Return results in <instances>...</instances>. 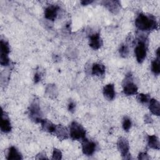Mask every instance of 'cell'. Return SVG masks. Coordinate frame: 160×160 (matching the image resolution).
<instances>
[{
	"instance_id": "cell-1",
	"label": "cell",
	"mask_w": 160,
	"mask_h": 160,
	"mask_svg": "<svg viewBox=\"0 0 160 160\" xmlns=\"http://www.w3.org/2000/svg\"><path fill=\"white\" fill-rule=\"evenodd\" d=\"M135 25L139 30L149 31L156 29L158 27V22L153 16L141 13L135 20Z\"/></svg>"
},
{
	"instance_id": "cell-2",
	"label": "cell",
	"mask_w": 160,
	"mask_h": 160,
	"mask_svg": "<svg viewBox=\"0 0 160 160\" xmlns=\"http://www.w3.org/2000/svg\"><path fill=\"white\" fill-rule=\"evenodd\" d=\"M69 135L73 140H83L86 136V130L78 122L73 121L69 126Z\"/></svg>"
},
{
	"instance_id": "cell-3",
	"label": "cell",
	"mask_w": 160,
	"mask_h": 160,
	"mask_svg": "<svg viewBox=\"0 0 160 160\" xmlns=\"http://www.w3.org/2000/svg\"><path fill=\"white\" fill-rule=\"evenodd\" d=\"M29 116L32 121L35 122H41L42 121V111L38 99H34L29 108Z\"/></svg>"
},
{
	"instance_id": "cell-4",
	"label": "cell",
	"mask_w": 160,
	"mask_h": 160,
	"mask_svg": "<svg viewBox=\"0 0 160 160\" xmlns=\"http://www.w3.org/2000/svg\"><path fill=\"white\" fill-rule=\"evenodd\" d=\"M145 39H140L138 40V44L134 49V53L136 60L139 63L143 62L146 56L147 53V44Z\"/></svg>"
},
{
	"instance_id": "cell-5",
	"label": "cell",
	"mask_w": 160,
	"mask_h": 160,
	"mask_svg": "<svg viewBox=\"0 0 160 160\" xmlns=\"http://www.w3.org/2000/svg\"><path fill=\"white\" fill-rule=\"evenodd\" d=\"M123 92L127 96L134 95L138 92V87L133 82L132 75L127 74L123 81Z\"/></svg>"
},
{
	"instance_id": "cell-6",
	"label": "cell",
	"mask_w": 160,
	"mask_h": 160,
	"mask_svg": "<svg viewBox=\"0 0 160 160\" xmlns=\"http://www.w3.org/2000/svg\"><path fill=\"white\" fill-rule=\"evenodd\" d=\"M10 52V49L8 43L3 40L1 41V56L0 61L2 66H8L9 63L8 54Z\"/></svg>"
},
{
	"instance_id": "cell-7",
	"label": "cell",
	"mask_w": 160,
	"mask_h": 160,
	"mask_svg": "<svg viewBox=\"0 0 160 160\" xmlns=\"http://www.w3.org/2000/svg\"><path fill=\"white\" fill-rule=\"evenodd\" d=\"M118 149L122 157L124 159H128L129 154V145L128 140L124 138H120L118 140L117 142Z\"/></svg>"
},
{
	"instance_id": "cell-8",
	"label": "cell",
	"mask_w": 160,
	"mask_h": 160,
	"mask_svg": "<svg viewBox=\"0 0 160 160\" xmlns=\"http://www.w3.org/2000/svg\"><path fill=\"white\" fill-rule=\"evenodd\" d=\"M96 149V143L87 139H84L82 142V152L86 156H91L95 152Z\"/></svg>"
},
{
	"instance_id": "cell-9",
	"label": "cell",
	"mask_w": 160,
	"mask_h": 160,
	"mask_svg": "<svg viewBox=\"0 0 160 160\" xmlns=\"http://www.w3.org/2000/svg\"><path fill=\"white\" fill-rule=\"evenodd\" d=\"M89 44L93 49H98L102 45V40L99 33L91 34L89 38Z\"/></svg>"
},
{
	"instance_id": "cell-10",
	"label": "cell",
	"mask_w": 160,
	"mask_h": 160,
	"mask_svg": "<svg viewBox=\"0 0 160 160\" xmlns=\"http://www.w3.org/2000/svg\"><path fill=\"white\" fill-rule=\"evenodd\" d=\"M59 8L56 5H51L46 8L44 11L45 18L50 21H54L57 17Z\"/></svg>"
},
{
	"instance_id": "cell-11",
	"label": "cell",
	"mask_w": 160,
	"mask_h": 160,
	"mask_svg": "<svg viewBox=\"0 0 160 160\" xmlns=\"http://www.w3.org/2000/svg\"><path fill=\"white\" fill-rule=\"evenodd\" d=\"M12 127L10 121L6 114V112H2V119L1 121V130L4 133H8L11 131Z\"/></svg>"
},
{
	"instance_id": "cell-12",
	"label": "cell",
	"mask_w": 160,
	"mask_h": 160,
	"mask_svg": "<svg viewBox=\"0 0 160 160\" xmlns=\"http://www.w3.org/2000/svg\"><path fill=\"white\" fill-rule=\"evenodd\" d=\"M103 94L104 97L109 101L114 99L116 96L114 85L113 84H108L103 88Z\"/></svg>"
},
{
	"instance_id": "cell-13",
	"label": "cell",
	"mask_w": 160,
	"mask_h": 160,
	"mask_svg": "<svg viewBox=\"0 0 160 160\" xmlns=\"http://www.w3.org/2000/svg\"><path fill=\"white\" fill-rule=\"evenodd\" d=\"M54 134H55L61 140L67 139L69 136V133L67 129L61 124L56 126V129L54 132Z\"/></svg>"
},
{
	"instance_id": "cell-14",
	"label": "cell",
	"mask_w": 160,
	"mask_h": 160,
	"mask_svg": "<svg viewBox=\"0 0 160 160\" xmlns=\"http://www.w3.org/2000/svg\"><path fill=\"white\" fill-rule=\"evenodd\" d=\"M7 159L9 160H20L22 159V156L16 148L11 146L8 150Z\"/></svg>"
},
{
	"instance_id": "cell-15",
	"label": "cell",
	"mask_w": 160,
	"mask_h": 160,
	"mask_svg": "<svg viewBox=\"0 0 160 160\" xmlns=\"http://www.w3.org/2000/svg\"><path fill=\"white\" fill-rule=\"evenodd\" d=\"M149 109L152 114L156 116L160 114V104L159 102L154 99H151L149 102Z\"/></svg>"
},
{
	"instance_id": "cell-16",
	"label": "cell",
	"mask_w": 160,
	"mask_h": 160,
	"mask_svg": "<svg viewBox=\"0 0 160 160\" xmlns=\"http://www.w3.org/2000/svg\"><path fill=\"white\" fill-rule=\"evenodd\" d=\"M103 4L112 12L117 13L119 11L120 4L118 1H105L102 2Z\"/></svg>"
},
{
	"instance_id": "cell-17",
	"label": "cell",
	"mask_w": 160,
	"mask_h": 160,
	"mask_svg": "<svg viewBox=\"0 0 160 160\" xmlns=\"http://www.w3.org/2000/svg\"><path fill=\"white\" fill-rule=\"evenodd\" d=\"M41 124L42 129L48 132L54 134V132L56 129V126L53 123H52L51 121H49L48 119H42V121L40 122Z\"/></svg>"
},
{
	"instance_id": "cell-18",
	"label": "cell",
	"mask_w": 160,
	"mask_h": 160,
	"mask_svg": "<svg viewBox=\"0 0 160 160\" xmlns=\"http://www.w3.org/2000/svg\"><path fill=\"white\" fill-rule=\"evenodd\" d=\"M157 58L151 62V71L156 74L159 75L160 73V64H159V48L156 51Z\"/></svg>"
},
{
	"instance_id": "cell-19",
	"label": "cell",
	"mask_w": 160,
	"mask_h": 160,
	"mask_svg": "<svg viewBox=\"0 0 160 160\" xmlns=\"http://www.w3.org/2000/svg\"><path fill=\"white\" fill-rule=\"evenodd\" d=\"M91 72L92 74L94 76H102L105 73V66L101 64L95 63L92 66Z\"/></svg>"
},
{
	"instance_id": "cell-20",
	"label": "cell",
	"mask_w": 160,
	"mask_h": 160,
	"mask_svg": "<svg viewBox=\"0 0 160 160\" xmlns=\"http://www.w3.org/2000/svg\"><path fill=\"white\" fill-rule=\"evenodd\" d=\"M148 144L149 148L154 149H159V142L158 138L155 135H149L148 138Z\"/></svg>"
},
{
	"instance_id": "cell-21",
	"label": "cell",
	"mask_w": 160,
	"mask_h": 160,
	"mask_svg": "<svg viewBox=\"0 0 160 160\" xmlns=\"http://www.w3.org/2000/svg\"><path fill=\"white\" fill-rule=\"evenodd\" d=\"M137 99L139 102H141L142 104H147L148 102H149V101L151 99V97L148 94L141 93L138 95Z\"/></svg>"
},
{
	"instance_id": "cell-22",
	"label": "cell",
	"mask_w": 160,
	"mask_h": 160,
	"mask_svg": "<svg viewBox=\"0 0 160 160\" xmlns=\"http://www.w3.org/2000/svg\"><path fill=\"white\" fill-rule=\"evenodd\" d=\"M132 126V122L130 118L124 117L122 121V128L124 131H128Z\"/></svg>"
},
{
	"instance_id": "cell-23",
	"label": "cell",
	"mask_w": 160,
	"mask_h": 160,
	"mask_svg": "<svg viewBox=\"0 0 160 160\" xmlns=\"http://www.w3.org/2000/svg\"><path fill=\"white\" fill-rule=\"evenodd\" d=\"M119 52L120 55L123 57H127L129 54V48L126 44H122L121 46L119 49Z\"/></svg>"
},
{
	"instance_id": "cell-24",
	"label": "cell",
	"mask_w": 160,
	"mask_h": 160,
	"mask_svg": "<svg viewBox=\"0 0 160 160\" xmlns=\"http://www.w3.org/2000/svg\"><path fill=\"white\" fill-rule=\"evenodd\" d=\"M62 158V152L61 151L56 148H54L52 151V157L53 159H61Z\"/></svg>"
},
{
	"instance_id": "cell-25",
	"label": "cell",
	"mask_w": 160,
	"mask_h": 160,
	"mask_svg": "<svg viewBox=\"0 0 160 160\" xmlns=\"http://www.w3.org/2000/svg\"><path fill=\"white\" fill-rule=\"evenodd\" d=\"M46 92L48 94V95L49 96H54L55 94H56V87L52 85H49L47 89H46Z\"/></svg>"
},
{
	"instance_id": "cell-26",
	"label": "cell",
	"mask_w": 160,
	"mask_h": 160,
	"mask_svg": "<svg viewBox=\"0 0 160 160\" xmlns=\"http://www.w3.org/2000/svg\"><path fill=\"white\" fill-rule=\"evenodd\" d=\"M75 108H76V104L74 103V101L69 102V103L68 104V110L70 112H73L74 111Z\"/></svg>"
},
{
	"instance_id": "cell-27",
	"label": "cell",
	"mask_w": 160,
	"mask_h": 160,
	"mask_svg": "<svg viewBox=\"0 0 160 160\" xmlns=\"http://www.w3.org/2000/svg\"><path fill=\"white\" fill-rule=\"evenodd\" d=\"M149 158L146 152H140L138 155L139 159H148Z\"/></svg>"
},
{
	"instance_id": "cell-28",
	"label": "cell",
	"mask_w": 160,
	"mask_h": 160,
	"mask_svg": "<svg viewBox=\"0 0 160 160\" xmlns=\"http://www.w3.org/2000/svg\"><path fill=\"white\" fill-rule=\"evenodd\" d=\"M34 81L35 83H38L39 81H41V75L39 72H36L34 77Z\"/></svg>"
},
{
	"instance_id": "cell-29",
	"label": "cell",
	"mask_w": 160,
	"mask_h": 160,
	"mask_svg": "<svg viewBox=\"0 0 160 160\" xmlns=\"http://www.w3.org/2000/svg\"><path fill=\"white\" fill-rule=\"evenodd\" d=\"M144 121L146 123H152V119L150 116L146 114L144 116Z\"/></svg>"
},
{
	"instance_id": "cell-30",
	"label": "cell",
	"mask_w": 160,
	"mask_h": 160,
	"mask_svg": "<svg viewBox=\"0 0 160 160\" xmlns=\"http://www.w3.org/2000/svg\"><path fill=\"white\" fill-rule=\"evenodd\" d=\"M91 2H92V1H81V4L82 5H87L89 4H91Z\"/></svg>"
}]
</instances>
